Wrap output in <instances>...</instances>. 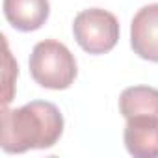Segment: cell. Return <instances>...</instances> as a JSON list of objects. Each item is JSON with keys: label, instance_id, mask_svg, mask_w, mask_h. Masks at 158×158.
I'll return each instance as SVG.
<instances>
[{"label": "cell", "instance_id": "6da1fadb", "mask_svg": "<svg viewBox=\"0 0 158 158\" xmlns=\"http://www.w3.org/2000/svg\"><path fill=\"white\" fill-rule=\"evenodd\" d=\"M63 132L60 108L47 101H32L21 108L2 114V139L6 152H24L28 149H50Z\"/></svg>", "mask_w": 158, "mask_h": 158}, {"label": "cell", "instance_id": "7a4b0ae2", "mask_svg": "<svg viewBox=\"0 0 158 158\" xmlns=\"http://www.w3.org/2000/svg\"><path fill=\"white\" fill-rule=\"evenodd\" d=\"M30 74L47 89H67L76 78V60L71 50L54 39L37 43L30 54Z\"/></svg>", "mask_w": 158, "mask_h": 158}, {"label": "cell", "instance_id": "3957f363", "mask_svg": "<svg viewBox=\"0 0 158 158\" xmlns=\"http://www.w3.org/2000/svg\"><path fill=\"white\" fill-rule=\"evenodd\" d=\"M73 34L76 43L86 52L106 54L119 39V23L114 13L101 8H91L74 17Z\"/></svg>", "mask_w": 158, "mask_h": 158}, {"label": "cell", "instance_id": "277c9868", "mask_svg": "<svg viewBox=\"0 0 158 158\" xmlns=\"http://www.w3.org/2000/svg\"><path fill=\"white\" fill-rule=\"evenodd\" d=\"M130 45L134 52L149 61H158V4L143 6L130 24Z\"/></svg>", "mask_w": 158, "mask_h": 158}, {"label": "cell", "instance_id": "5b68a950", "mask_svg": "<svg viewBox=\"0 0 158 158\" xmlns=\"http://www.w3.org/2000/svg\"><path fill=\"white\" fill-rule=\"evenodd\" d=\"M127 151L136 158L158 156V117L136 115L127 119L125 127Z\"/></svg>", "mask_w": 158, "mask_h": 158}, {"label": "cell", "instance_id": "8992f818", "mask_svg": "<svg viewBox=\"0 0 158 158\" xmlns=\"http://www.w3.org/2000/svg\"><path fill=\"white\" fill-rule=\"evenodd\" d=\"M50 13L48 0H4V15L8 23L21 32L39 30Z\"/></svg>", "mask_w": 158, "mask_h": 158}, {"label": "cell", "instance_id": "52a82bcc", "mask_svg": "<svg viewBox=\"0 0 158 158\" xmlns=\"http://www.w3.org/2000/svg\"><path fill=\"white\" fill-rule=\"evenodd\" d=\"M119 110L125 119H130L136 115L158 117V89L151 86L127 88L119 97Z\"/></svg>", "mask_w": 158, "mask_h": 158}]
</instances>
